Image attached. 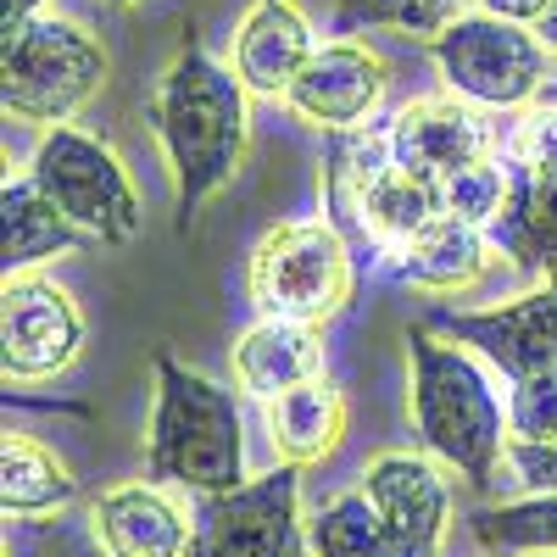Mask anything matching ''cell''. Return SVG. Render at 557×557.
<instances>
[{
  "instance_id": "e0dca14e",
  "label": "cell",
  "mask_w": 557,
  "mask_h": 557,
  "mask_svg": "<svg viewBox=\"0 0 557 557\" xmlns=\"http://www.w3.org/2000/svg\"><path fill=\"white\" fill-rule=\"evenodd\" d=\"M323 374V335L318 323H296V318H262L257 330L240 335L235 346V380L246 396L273 401L307 380Z\"/></svg>"
},
{
  "instance_id": "30bf717a",
  "label": "cell",
  "mask_w": 557,
  "mask_h": 557,
  "mask_svg": "<svg viewBox=\"0 0 557 557\" xmlns=\"http://www.w3.org/2000/svg\"><path fill=\"white\" fill-rule=\"evenodd\" d=\"M84 351L78 301L39 273H7V380H51Z\"/></svg>"
},
{
  "instance_id": "d590c367",
  "label": "cell",
  "mask_w": 557,
  "mask_h": 557,
  "mask_svg": "<svg viewBox=\"0 0 557 557\" xmlns=\"http://www.w3.org/2000/svg\"><path fill=\"white\" fill-rule=\"evenodd\" d=\"M546 285H552V290H557V262H552V268H546Z\"/></svg>"
},
{
  "instance_id": "4dcf8cb0",
  "label": "cell",
  "mask_w": 557,
  "mask_h": 557,
  "mask_svg": "<svg viewBox=\"0 0 557 557\" xmlns=\"http://www.w3.org/2000/svg\"><path fill=\"white\" fill-rule=\"evenodd\" d=\"M507 462H513L519 485L557 491V441H513L507 446Z\"/></svg>"
},
{
  "instance_id": "83f0119b",
  "label": "cell",
  "mask_w": 557,
  "mask_h": 557,
  "mask_svg": "<svg viewBox=\"0 0 557 557\" xmlns=\"http://www.w3.org/2000/svg\"><path fill=\"white\" fill-rule=\"evenodd\" d=\"M507 184H513V168H507L502 157H480V162H469V168H457V173L441 178V201H446V212L491 228L502 201H507Z\"/></svg>"
},
{
  "instance_id": "603a6c76",
  "label": "cell",
  "mask_w": 557,
  "mask_h": 557,
  "mask_svg": "<svg viewBox=\"0 0 557 557\" xmlns=\"http://www.w3.org/2000/svg\"><path fill=\"white\" fill-rule=\"evenodd\" d=\"M396 162L391 151V123H362V128H341L330 134V162H323V196H330V223L346 228L357 201L368 196L385 168Z\"/></svg>"
},
{
  "instance_id": "ac0fdd59",
  "label": "cell",
  "mask_w": 557,
  "mask_h": 557,
  "mask_svg": "<svg viewBox=\"0 0 557 557\" xmlns=\"http://www.w3.org/2000/svg\"><path fill=\"white\" fill-rule=\"evenodd\" d=\"M435 212H446L441 184L407 173L401 162H391L374 184H368V196L357 201V212H351V223L341 228V235L368 246V251H380V257H396Z\"/></svg>"
},
{
  "instance_id": "f546056e",
  "label": "cell",
  "mask_w": 557,
  "mask_h": 557,
  "mask_svg": "<svg viewBox=\"0 0 557 557\" xmlns=\"http://www.w3.org/2000/svg\"><path fill=\"white\" fill-rule=\"evenodd\" d=\"M507 162H519V168H535V173H557V107L552 101H535L513 139H507Z\"/></svg>"
},
{
  "instance_id": "7a4b0ae2",
  "label": "cell",
  "mask_w": 557,
  "mask_h": 557,
  "mask_svg": "<svg viewBox=\"0 0 557 557\" xmlns=\"http://www.w3.org/2000/svg\"><path fill=\"white\" fill-rule=\"evenodd\" d=\"M146 469L178 491H235L246 485V418L235 391L212 385L178 357H157V418Z\"/></svg>"
},
{
  "instance_id": "ba28073f",
  "label": "cell",
  "mask_w": 557,
  "mask_h": 557,
  "mask_svg": "<svg viewBox=\"0 0 557 557\" xmlns=\"http://www.w3.org/2000/svg\"><path fill=\"white\" fill-rule=\"evenodd\" d=\"M190 557H301V469L285 462L235 491H207L190 507Z\"/></svg>"
},
{
  "instance_id": "5bb4252c",
  "label": "cell",
  "mask_w": 557,
  "mask_h": 557,
  "mask_svg": "<svg viewBox=\"0 0 557 557\" xmlns=\"http://www.w3.org/2000/svg\"><path fill=\"white\" fill-rule=\"evenodd\" d=\"M89 519L112 557H190L196 519H184V507L157 480L107 491L89 507Z\"/></svg>"
},
{
  "instance_id": "277c9868",
  "label": "cell",
  "mask_w": 557,
  "mask_h": 557,
  "mask_svg": "<svg viewBox=\"0 0 557 557\" xmlns=\"http://www.w3.org/2000/svg\"><path fill=\"white\" fill-rule=\"evenodd\" d=\"M246 285H251V301L262 307V318L330 323L346 312V301L357 290L351 240L323 218L278 223L257 240Z\"/></svg>"
},
{
  "instance_id": "9c48e42d",
  "label": "cell",
  "mask_w": 557,
  "mask_h": 557,
  "mask_svg": "<svg viewBox=\"0 0 557 557\" xmlns=\"http://www.w3.org/2000/svg\"><path fill=\"white\" fill-rule=\"evenodd\" d=\"M424 330H441L457 346H474L491 368H502L507 380H530L557 368V290H530L519 301H502L491 312H451L430 307Z\"/></svg>"
},
{
  "instance_id": "44dd1931",
  "label": "cell",
  "mask_w": 557,
  "mask_h": 557,
  "mask_svg": "<svg viewBox=\"0 0 557 557\" xmlns=\"http://www.w3.org/2000/svg\"><path fill=\"white\" fill-rule=\"evenodd\" d=\"M0 218H7V273H28L34 262L57 257V251H73V246L89 240L34 178H7Z\"/></svg>"
},
{
  "instance_id": "7402d4cb",
  "label": "cell",
  "mask_w": 557,
  "mask_h": 557,
  "mask_svg": "<svg viewBox=\"0 0 557 557\" xmlns=\"http://www.w3.org/2000/svg\"><path fill=\"white\" fill-rule=\"evenodd\" d=\"M73 502H78V485L62 462L34 435H7V446H0V507H7V519L62 513Z\"/></svg>"
},
{
  "instance_id": "7c38bea8",
  "label": "cell",
  "mask_w": 557,
  "mask_h": 557,
  "mask_svg": "<svg viewBox=\"0 0 557 557\" xmlns=\"http://www.w3.org/2000/svg\"><path fill=\"white\" fill-rule=\"evenodd\" d=\"M502 134L485 112H474V101H446V96H430V101H412L391 117V151L407 173L418 178H446L457 168H469L480 157H496Z\"/></svg>"
},
{
  "instance_id": "d4e9b609",
  "label": "cell",
  "mask_w": 557,
  "mask_h": 557,
  "mask_svg": "<svg viewBox=\"0 0 557 557\" xmlns=\"http://www.w3.org/2000/svg\"><path fill=\"white\" fill-rule=\"evenodd\" d=\"M474 541L491 557L519 552H557V491H541L535 502H502L474 513Z\"/></svg>"
},
{
  "instance_id": "e575fe53",
  "label": "cell",
  "mask_w": 557,
  "mask_h": 557,
  "mask_svg": "<svg viewBox=\"0 0 557 557\" xmlns=\"http://www.w3.org/2000/svg\"><path fill=\"white\" fill-rule=\"evenodd\" d=\"M541 101H552V107H557V84H546V89H541Z\"/></svg>"
},
{
  "instance_id": "cb8c5ba5",
  "label": "cell",
  "mask_w": 557,
  "mask_h": 557,
  "mask_svg": "<svg viewBox=\"0 0 557 557\" xmlns=\"http://www.w3.org/2000/svg\"><path fill=\"white\" fill-rule=\"evenodd\" d=\"M307 546L318 557H418L362 491L335 496L330 507H318V519L307 524Z\"/></svg>"
},
{
  "instance_id": "3957f363",
  "label": "cell",
  "mask_w": 557,
  "mask_h": 557,
  "mask_svg": "<svg viewBox=\"0 0 557 557\" xmlns=\"http://www.w3.org/2000/svg\"><path fill=\"white\" fill-rule=\"evenodd\" d=\"M407 362H412V430L441 462L469 480L474 491L496 485L502 462V401L491 380L474 368V357L457 341H435L424 323L407 335Z\"/></svg>"
},
{
  "instance_id": "8fae6325",
  "label": "cell",
  "mask_w": 557,
  "mask_h": 557,
  "mask_svg": "<svg viewBox=\"0 0 557 557\" xmlns=\"http://www.w3.org/2000/svg\"><path fill=\"white\" fill-rule=\"evenodd\" d=\"M385 84H391L385 62L368 45L341 34V39H323L312 51V62L301 67V78L290 84L285 101L296 107V117L341 134V128H362L374 117V107L385 101Z\"/></svg>"
},
{
  "instance_id": "d6a6232c",
  "label": "cell",
  "mask_w": 557,
  "mask_h": 557,
  "mask_svg": "<svg viewBox=\"0 0 557 557\" xmlns=\"http://www.w3.org/2000/svg\"><path fill=\"white\" fill-rule=\"evenodd\" d=\"M34 7L39 0H0V39H12L23 23H34Z\"/></svg>"
},
{
  "instance_id": "8992f818",
  "label": "cell",
  "mask_w": 557,
  "mask_h": 557,
  "mask_svg": "<svg viewBox=\"0 0 557 557\" xmlns=\"http://www.w3.org/2000/svg\"><path fill=\"white\" fill-rule=\"evenodd\" d=\"M28 178L51 196L89 240L101 246H128L139 235V196L134 178L123 173V162L112 157V146H101L96 134H78L67 123H57L39 139Z\"/></svg>"
},
{
  "instance_id": "1f68e13d",
  "label": "cell",
  "mask_w": 557,
  "mask_h": 557,
  "mask_svg": "<svg viewBox=\"0 0 557 557\" xmlns=\"http://www.w3.org/2000/svg\"><path fill=\"white\" fill-rule=\"evenodd\" d=\"M480 7L496 12V17H513V23H541V12L552 0H480Z\"/></svg>"
},
{
  "instance_id": "4fadbf2b",
  "label": "cell",
  "mask_w": 557,
  "mask_h": 557,
  "mask_svg": "<svg viewBox=\"0 0 557 557\" xmlns=\"http://www.w3.org/2000/svg\"><path fill=\"white\" fill-rule=\"evenodd\" d=\"M362 496L374 502V513L418 552V557H435L446 541V519H451V496L446 480L430 469L424 457L412 451H385L368 462L362 474Z\"/></svg>"
},
{
  "instance_id": "52a82bcc",
  "label": "cell",
  "mask_w": 557,
  "mask_h": 557,
  "mask_svg": "<svg viewBox=\"0 0 557 557\" xmlns=\"http://www.w3.org/2000/svg\"><path fill=\"white\" fill-rule=\"evenodd\" d=\"M430 51L446 73V84L474 107H530L546 89V45L524 34V23L474 12V17H451Z\"/></svg>"
},
{
  "instance_id": "2e32d148",
  "label": "cell",
  "mask_w": 557,
  "mask_h": 557,
  "mask_svg": "<svg viewBox=\"0 0 557 557\" xmlns=\"http://www.w3.org/2000/svg\"><path fill=\"white\" fill-rule=\"evenodd\" d=\"M485 251H491V235L480 223L457 212H435L396 257H385V273L412 290H469L485 273Z\"/></svg>"
},
{
  "instance_id": "8d00e7d4",
  "label": "cell",
  "mask_w": 557,
  "mask_h": 557,
  "mask_svg": "<svg viewBox=\"0 0 557 557\" xmlns=\"http://www.w3.org/2000/svg\"><path fill=\"white\" fill-rule=\"evenodd\" d=\"M112 7H128V0H112Z\"/></svg>"
},
{
  "instance_id": "f1b7e54d",
  "label": "cell",
  "mask_w": 557,
  "mask_h": 557,
  "mask_svg": "<svg viewBox=\"0 0 557 557\" xmlns=\"http://www.w3.org/2000/svg\"><path fill=\"white\" fill-rule=\"evenodd\" d=\"M507 430H513L519 441H557V368L513 385V401H507Z\"/></svg>"
},
{
  "instance_id": "836d02e7",
  "label": "cell",
  "mask_w": 557,
  "mask_h": 557,
  "mask_svg": "<svg viewBox=\"0 0 557 557\" xmlns=\"http://www.w3.org/2000/svg\"><path fill=\"white\" fill-rule=\"evenodd\" d=\"M535 34H541V45H552V51H557V0H552V7L541 12V23H535Z\"/></svg>"
},
{
  "instance_id": "4316f807",
  "label": "cell",
  "mask_w": 557,
  "mask_h": 557,
  "mask_svg": "<svg viewBox=\"0 0 557 557\" xmlns=\"http://www.w3.org/2000/svg\"><path fill=\"white\" fill-rule=\"evenodd\" d=\"M462 0H335V34H357V28H401V34H424L435 39Z\"/></svg>"
},
{
  "instance_id": "6da1fadb",
  "label": "cell",
  "mask_w": 557,
  "mask_h": 557,
  "mask_svg": "<svg viewBox=\"0 0 557 557\" xmlns=\"http://www.w3.org/2000/svg\"><path fill=\"white\" fill-rule=\"evenodd\" d=\"M151 128L168 151L173 190H178V228H190L196 212L235 184L251 151V117H246V84L240 73L218 67L201 45H184L178 62L162 73L151 96Z\"/></svg>"
},
{
  "instance_id": "ffe728a7",
  "label": "cell",
  "mask_w": 557,
  "mask_h": 557,
  "mask_svg": "<svg viewBox=\"0 0 557 557\" xmlns=\"http://www.w3.org/2000/svg\"><path fill=\"white\" fill-rule=\"evenodd\" d=\"M268 435H273V451L307 469V462H323L341 435H346V396L330 385V380H307L285 396L268 401Z\"/></svg>"
},
{
  "instance_id": "5b68a950",
  "label": "cell",
  "mask_w": 557,
  "mask_h": 557,
  "mask_svg": "<svg viewBox=\"0 0 557 557\" xmlns=\"http://www.w3.org/2000/svg\"><path fill=\"white\" fill-rule=\"evenodd\" d=\"M107 84L101 39L67 17H34L0 45V101L23 123H67Z\"/></svg>"
},
{
  "instance_id": "d6986e66",
  "label": "cell",
  "mask_w": 557,
  "mask_h": 557,
  "mask_svg": "<svg viewBox=\"0 0 557 557\" xmlns=\"http://www.w3.org/2000/svg\"><path fill=\"white\" fill-rule=\"evenodd\" d=\"M507 168H513V184H507V201L485 235L502 257H513V268H552L557 262V173H535L519 162Z\"/></svg>"
},
{
  "instance_id": "484cf974",
  "label": "cell",
  "mask_w": 557,
  "mask_h": 557,
  "mask_svg": "<svg viewBox=\"0 0 557 557\" xmlns=\"http://www.w3.org/2000/svg\"><path fill=\"white\" fill-rule=\"evenodd\" d=\"M7 557H112L96 535L89 513H39V519H7Z\"/></svg>"
},
{
  "instance_id": "9a60e30c",
  "label": "cell",
  "mask_w": 557,
  "mask_h": 557,
  "mask_svg": "<svg viewBox=\"0 0 557 557\" xmlns=\"http://www.w3.org/2000/svg\"><path fill=\"white\" fill-rule=\"evenodd\" d=\"M312 51H318L312 23L290 0H257L235 34V73L251 96H290V84L301 78Z\"/></svg>"
}]
</instances>
